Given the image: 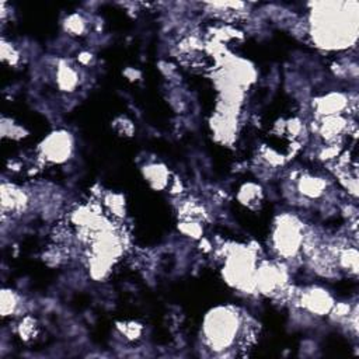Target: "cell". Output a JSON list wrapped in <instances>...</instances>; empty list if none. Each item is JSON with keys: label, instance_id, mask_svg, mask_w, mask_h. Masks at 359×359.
<instances>
[{"label": "cell", "instance_id": "cell-19", "mask_svg": "<svg viewBox=\"0 0 359 359\" xmlns=\"http://www.w3.org/2000/svg\"><path fill=\"white\" fill-rule=\"evenodd\" d=\"M64 27H65V31L69 36H75V37L85 36V33L87 31L86 20L80 15H78V13L68 16L66 20L64 22Z\"/></svg>", "mask_w": 359, "mask_h": 359}, {"label": "cell", "instance_id": "cell-20", "mask_svg": "<svg viewBox=\"0 0 359 359\" xmlns=\"http://www.w3.org/2000/svg\"><path fill=\"white\" fill-rule=\"evenodd\" d=\"M2 136L19 140V139H23L27 136V131L23 126H20L19 124L13 122L12 119L3 117L2 118Z\"/></svg>", "mask_w": 359, "mask_h": 359}, {"label": "cell", "instance_id": "cell-24", "mask_svg": "<svg viewBox=\"0 0 359 359\" xmlns=\"http://www.w3.org/2000/svg\"><path fill=\"white\" fill-rule=\"evenodd\" d=\"M78 61L82 64V65H90V62L93 61V55L90 52H82L79 57H78Z\"/></svg>", "mask_w": 359, "mask_h": 359}, {"label": "cell", "instance_id": "cell-21", "mask_svg": "<svg viewBox=\"0 0 359 359\" xmlns=\"http://www.w3.org/2000/svg\"><path fill=\"white\" fill-rule=\"evenodd\" d=\"M117 328L129 341H136L143 334L142 324H139L136 321H122V323H118Z\"/></svg>", "mask_w": 359, "mask_h": 359}, {"label": "cell", "instance_id": "cell-1", "mask_svg": "<svg viewBox=\"0 0 359 359\" xmlns=\"http://www.w3.org/2000/svg\"><path fill=\"white\" fill-rule=\"evenodd\" d=\"M310 13V37L317 48L342 51L355 44L358 36V3H314Z\"/></svg>", "mask_w": 359, "mask_h": 359}, {"label": "cell", "instance_id": "cell-15", "mask_svg": "<svg viewBox=\"0 0 359 359\" xmlns=\"http://www.w3.org/2000/svg\"><path fill=\"white\" fill-rule=\"evenodd\" d=\"M23 306L22 296L9 288H3L2 293H0V312H2V317H12L16 316Z\"/></svg>", "mask_w": 359, "mask_h": 359}, {"label": "cell", "instance_id": "cell-16", "mask_svg": "<svg viewBox=\"0 0 359 359\" xmlns=\"http://www.w3.org/2000/svg\"><path fill=\"white\" fill-rule=\"evenodd\" d=\"M103 204H104L107 212L111 217H114L115 219H121L125 217V200L121 194L108 193L103 198Z\"/></svg>", "mask_w": 359, "mask_h": 359}, {"label": "cell", "instance_id": "cell-11", "mask_svg": "<svg viewBox=\"0 0 359 359\" xmlns=\"http://www.w3.org/2000/svg\"><path fill=\"white\" fill-rule=\"evenodd\" d=\"M298 194L306 200L314 201L324 197L328 189V183L324 177L313 175L310 173L300 174L295 178Z\"/></svg>", "mask_w": 359, "mask_h": 359}, {"label": "cell", "instance_id": "cell-13", "mask_svg": "<svg viewBox=\"0 0 359 359\" xmlns=\"http://www.w3.org/2000/svg\"><path fill=\"white\" fill-rule=\"evenodd\" d=\"M80 85V76L75 66L66 61H61L57 66V86L61 91L73 93Z\"/></svg>", "mask_w": 359, "mask_h": 359}, {"label": "cell", "instance_id": "cell-6", "mask_svg": "<svg viewBox=\"0 0 359 359\" xmlns=\"http://www.w3.org/2000/svg\"><path fill=\"white\" fill-rule=\"evenodd\" d=\"M75 139L66 129L47 135L38 145V156L45 164H64L73 156Z\"/></svg>", "mask_w": 359, "mask_h": 359}, {"label": "cell", "instance_id": "cell-8", "mask_svg": "<svg viewBox=\"0 0 359 359\" xmlns=\"http://www.w3.org/2000/svg\"><path fill=\"white\" fill-rule=\"evenodd\" d=\"M0 204H2V214L5 217L19 215L27 211L30 205V196L19 186L3 183L0 191Z\"/></svg>", "mask_w": 359, "mask_h": 359}, {"label": "cell", "instance_id": "cell-12", "mask_svg": "<svg viewBox=\"0 0 359 359\" xmlns=\"http://www.w3.org/2000/svg\"><path fill=\"white\" fill-rule=\"evenodd\" d=\"M142 175L147 182V184L156 191H163L168 189L171 183L170 171L161 163H147L142 167Z\"/></svg>", "mask_w": 359, "mask_h": 359}, {"label": "cell", "instance_id": "cell-3", "mask_svg": "<svg viewBox=\"0 0 359 359\" xmlns=\"http://www.w3.org/2000/svg\"><path fill=\"white\" fill-rule=\"evenodd\" d=\"M306 230L307 228L296 215L285 212L274 219L270 244L278 260L285 263L302 254Z\"/></svg>", "mask_w": 359, "mask_h": 359}, {"label": "cell", "instance_id": "cell-7", "mask_svg": "<svg viewBox=\"0 0 359 359\" xmlns=\"http://www.w3.org/2000/svg\"><path fill=\"white\" fill-rule=\"evenodd\" d=\"M291 300L295 302L296 306H299L305 313L317 317L330 316L332 307L337 303L332 295L318 285H312L302 291H295Z\"/></svg>", "mask_w": 359, "mask_h": 359}, {"label": "cell", "instance_id": "cell-22", "mask_svg": "<svg viewBox=\"0 0 359 359\" xmlns=\"http://www.w3.org/2000/svg\"><path fill=\"white\" fill-rule=\"evenodd\" d=\"M112 129H114L119 136H125V138H131V136H133V133H135V125H133V122H132L129 118L124 117V115L117 117V118L112 121Z\"/></svg>", "mask_w": 359, "mask_h": 359}, {"label": "cell", "instance_id": "cell-5", "mask_svg": "<svg viewBox=\"0 0 359 359\" xmlns=\"http://www.w3.org/2000/svg\"><path fill=\"white\" fill-rule=\"evenodd\" d=\"M256 292L274 299L291 300L295 288L289 284V271L284 261H261L256 270Z\"/></svg>", "mask_w": 359, "mask_h": 359}, {"label": "cell", "instance_id": "cell-23", "mask_svg": "<svg viewBox=\"0 0 359 359\" xmlns=\"http://www.w3.org/2000/svg\"><path fill=\"white\" fill-rule=\"evenodd\" d=\"M203 224L200 222H190V221H182V224L178 225V229L180 232H182L183 235L191 237V239H201L203 235H204V229L201 226Z\"/></svg>", "mask_w": 359, "mask_h": 359}, {"label": "cell", "instance_id": "cell-17", "mask_svg": "<svg viewBox=\"0 0 359 359\" xmlns=\"http://www.w3.org/2000/svg\"><path fill=\"white\" fill-rule=\"evenodd\" d=\"M16 331L23 341H31L38 334V323L34 317L27 314L19 320Z\"/></svg>", "mask_w": 359, "mask_h": 359}, {"label": "cell", "instance_id": "cell-18", "mask_svg": "<svg viewBox=\"0 0 359 359\" xmlns=\"http://www.w3.org/2000/svg\"><path fill=\"white\" fill-rule=\"evenodd\" d=\"M0 59L8 66H17L20 64L22 55L12 43L2 38V41H0Z\"/></svg>", "mask_w": 359, "mask_h": 359}, {"label": "cell", "instance_id": "cell-9", "mask_svg": "<svg viewBox=\"0 0 359 359\" xmlns=\"http://www.w3.org/2000/svg\"><path fill=\"white\" fill-rule=\"evenodd\" d=\"M349 108V97L339 91H330L313 101V110L317 118L330 115H344Z\"/></svg>", "mask_w": 359, "mask_h": 359}, {"label": "cell", "instance_id": "cell-10", "mask_svg": "<svg viewBox=\"0 0 359 359\" xmlns=\"http://www.w3.org/2000/svg\"><path fill=\"white\" fill-rule=\"evenodd\" d=\"M348 119L344 115L321 117L316 122V132L328 145H338L339 138L348 132Z\"/></svg>", "mask_w": 359, "mask_h": 359}, {"label": "cell", "instance_id": "cell-2", "mask_svg": "<svg viewBox=\"0 0 359 359\" xmlns=\"http://www.w3.org/2000/svg\"><path fill=\"white\" fill-rule=\"evenodd\" d=\"M203 339L218 356L236 355V348H247L253 342V327L247 314L232 305L215 306L203 320Z\"/></svg>", "mask_w": 359, "mask_h": 359}, {"label": "cell", "instance_id": "cell-14", "mask_svg": "<svg viewBox=\"0 0 359 359\" xmlns=\"http://www.w3.org/2000/svg\"><path fill=\"white\" fill-rule=\"evenodd\" d=\"M236 198L239 201V204H242L243 207L256 211L261 207L263 204V198H264V191L261 189V186H258L257 183L249 182L240 186V189L237 190Z\"/></svg>", "mask_w": 359, "mask_h": 359}, {"label": "cell", "instance_id": "cell-4", "mask_svg": "<svg viewBox=\"0 0 359 359\" xmlns=\"http://www.w3.org/2000/svg\"><path fill=\"white\" fill-rule=\"evenodd\" d=\"M225 258L224 279L242 292H256V270L258 264L256 254L249 247L235 246L226 249Z\"/></svg>", "mask_w": 359, "mask_h": 359}]
</instances>
